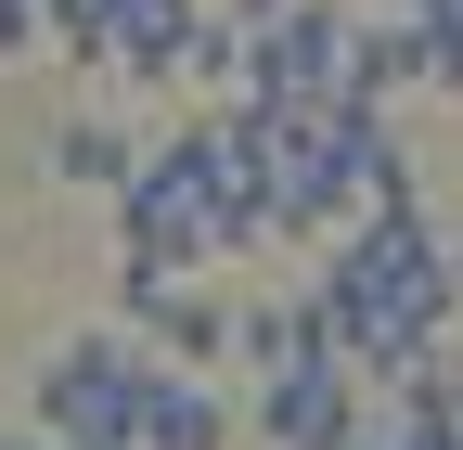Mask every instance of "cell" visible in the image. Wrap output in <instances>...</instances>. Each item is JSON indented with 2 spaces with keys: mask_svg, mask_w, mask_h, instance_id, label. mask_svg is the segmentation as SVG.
Wrapping results in <instances>:
<instances>
[{
  "mask_svg": "<svg viewBox=\"0 0 463 450\" xmlns=\"http://www.w3.org/2000/svg\"><path fill=\"white\" fill-rule=\"evenodd\" d=\"M450 270H463V232H450Z\"/></svg>",
  "mask_w": 463,
  "mask_h": 450,
  "instance_id": "12",
  "label": "cell"
},
{
  "mask_svg": "<svg viewBox=\"0 0 463 450\" xmlns=\"http://www.w3.org/2000/svg\"><path fill=\"white\" fill-rule=\"evenodd\" d=\"M232 361H245V386H258V373L335 361V334H322V309H309V296H258V309H232Z\"/></svg>",
  "mask_w": 463,
  "mask_h": 450,
  "instance_id": "6",
  "label": "cell"
},
{
  "mask_svg": "<svg viewBox=\"0 0 463 450\" xmlns=\"http://www.w3.org/2000/svg\"><path fill=\"white\" fill-rule=\"evenodd\" d=\"M309 309H322L335 361L361 373V386L412 373L438 334L463 322V270H450L438 206H425V193H386V206H361V219H347V232L322 245V270H309Z\"/></svg>",
  "mask_w": 463,
  "mask_h": 450,
  "instance_id": "1",
  "label": "cell"
},
{
  "mask_svg": "<svg viewBox=\"0 0 463 450\" xmlns=\"http://www.w3.org/2000/svg\"><path fill=\"white\" fill-rule=\"evenodd\" d=\"M0 450H52V437H39V425H26V437H0Z\"/></svg>",
  "mask_w": 463,
  "mask_h": 450,
  "instance_id": "10",
  "label": "cell"
},
{
  "mask_svg": "<svg viewBox=\"0 0 463 450\" xmlns=\"http://www.w3.org/2000/svg\"><path fill=\"white\" fill-rule=\"evenodd\" d=\"M245 425H258L270 450H361L373 386L347 373V361H297V373H258V386H245Z\"/></svg>",
  "mask_w": 463,
  "mask_h": 450,
  "instance_id": "4",
  "label": "cell"
},
{
  "mask_svg": "<svg viewBox=\"0 0 463 450\" xmlns=\"http://www.w3.org/2000/svg\"><path fill=\"white\" fill-rule=\"evenodd\" d=\"M129 450H232V412H219V386L167 361V386H155V412H142V437H129Z\"/></svg>",
  "mask_w": 463,
  "mask_h": 450,
  "instance_id": "7",
  "label": "cell"
},
{
  "mask_svg": "<svg viewBox=\"0 0 463 450\" xmlns=\"http://www.w3.org/2000/svg\"><path fill=\"white\" fill-rule=\"evenodd\" d=\"M52 450H65V437H52Z\"/></svg>",
  "mask_w": 463,
  "mask_h": 450,
  "instance_id": "13",
  "label": "cell"
},
{
  "mask_svg": "<svg viewBox=\"0 0 463 450\" xmlns=\"http://www.w3.org/2000/svg\"><path fill=\"white\" fill-rule=\"evenodd\" d=\"M155 386H167V361L142 348L129 322H116V334H78V348H52V361H39L26 425H39V437H65V450H129L142 412H155Z\"/></svg>",
  "mask_w": 463,
  "mask_h": 450,
  "instance_id": "2",
  "label": "cell"
},
{
  "mask_svg": "<svg viewBox=\"0 0 463 450\" xmlns=\"http://www.w3.org/2000/svg\"><path fill=\"white\" fill-rule=\"evenodd\" d=\"M129 167H142V142L116 117H65V129H52V181H65V193H116Z\"/></svg>",
  "mask_w": 463,
  "mask_h": 450,
  "instance_id": "8",
  "label": "cell"
},
{
  "mask_svg": "<svg viewBox=\"0 0 463 450\" xmlns=\"http://www.w3.org/2000/svg\"><path fill=\"white\" fill-rule=\"evenodd\" d=\"M425 14H450V26H463V0H425Z\"/></svg>",
  "mask_w": 463,
  "mask_h": 450,
  "instance_id": "11",
  "label": "cell"
},
{
  "mask_svg": "<svg viewBox=\"0 0 463 450\" xmlns=\"http://www.w3.org/2000/svg\"><path fill=\"white\" fill-rule=\"evenodd\" d=\"M116 322H129L155 361H181V373L232 361V309H219V296H194L181 270H116Z\"/></svg>",
  "mask_w": 463,
  "mask_h": 450,
  "instance_id": "5",
  "label": "cell"
},
{
  "mask_svg": "<svg viewBox=\"0 0 463 450\" xmlns=\"http://www.w3.org/2000/svg\"><path fill=\"white\" fill-rule=\"evenodd\" d=\"M39 39H52V0H0V65H26Z\"/></svg>",
  "mask_w": 463,
  "mask_h": 450,
  "instance_id": "9",
  "label": "cell"
},
{
  "mask_svg": "<svg viewBox=\"0 0 463 450\" xmlns=\"http://www.w3.org/2000/svg\"><path fill=\"white\" fill-rule=\"evenodd\" d=\"M116 206V270H219L232 245H219V206H206V181L181 167V142H142V167L103 193Z\"/></svg>",
  "mask_w": 463,
  "mask_h": 450,
  "instance_id": "3",
  "label": "cell"
}]
</instances>
